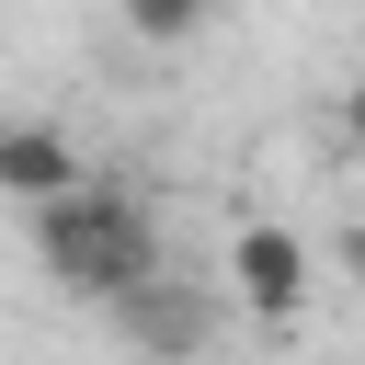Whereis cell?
<instances>
[{"label": "cell", "mask_w": 365, "mask_h": 365, "mask_svg": "<svg viewBox=\"0 0 365 365\" xmlns=\"http://www.w3.org/2000/svg\"><path fill=\"white\" fill-rule=\"evenodd\" d=\"M125 34H137V46H194V34H205V11H194V0H137V11H125Z\"/></svg>", "instance_id": "cell-5"}, {"label": "cell", "mask_w": 365, "mask_h": 365, "mask_svg": "<svg viewBox=\"0 0 365 365\" xmlns=\"http://www.w3.org/2000/svg\"><path fill=\"white\" fill-rule=\"evenodd\" d=\"M319 297V251H308V228H285V217H240L228 228V308L240 319H297Z\"/></svg>", "instance_id": "cell-2"}, {"label": "cell", "mask_w": 365, "mask_h": 365, "mask_svg": "<svg viewBox=\"0 0 365 365\" xmlns=\"http://www.w3.org/2000/svg\"><path fill=\"white\" fill-rule=\"evenodd\" d=\"M80 182H91V160H80L68 125H46V114H11V125H0V205L46 217V205H68Z\"/></svg>", "instance_id": "cell-3"}, {"label": "cell", "mask_w": 365, "mask_h": 365, "mask_svg": "<svg viewBox=\"0 0 365 365\" xmlns=\"http://www.w3.org/2000/svg\"><path fill=\"white\" fill-rule=\"evenodd\" d=\"M342 125H354V137H365V68H354V91H342Z\"/></svg>", "instance_id": "cell-6"}, {"label": "cell", "mask_w": 365, "mask_h": 365, "mask_svg": "<svg viewBox=\"0 0 365 365\" xmlns=\"http://www.w3.org/2000/svg\"><path fill=\"white\" fill-rule=\"evenodd\" d=\"M34 262H46V285L57 297H80V308H137L148 285H171V251H160V217H148V194H125V182H80L68 205H46L34 217Z\"/></svg>", "instance_id": "cell-1"}, {"label": "cell", "mask_w": 365, "mask_h": 365, "mask_svg": "<svg viewBox=\"0 0 365 365\" xmlns=\"http://www.w3.org/2000/svg\"><path fill=\"white\" fill-rule=\"evenodd\" d=\"M125 342H148V354H194L205 342V297L171 274V285H148L137 308H125Z\"/></svg>", "instance_id": "cell-4"}]
</instances>
